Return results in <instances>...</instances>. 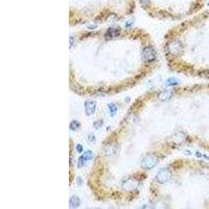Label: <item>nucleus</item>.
Returning <instances> with one entry per match:
<instances>
[{"label":"nucleus","instance_id":"dca6fc26","mask_svg":"<svg viewBox=\"0 0 209 209\" xmlns=\"http://www.w3.org/2000/svg\"><path fill=\"white\" fill-rule=\"evenodd\" d=\"M134 21H135L134 17H131V19H128V20L126 21V23H124V26H126V27H130V26L133 25Z\"/></svg>","mask_w":209,"mask_h":209},{"label":"nucleus","instance_id":"39448f33","mask_svg":"<svg viewBox=\"0 0 209 209\" xmlns=\"http://www.w3.org/2000/svg\"><path fill=\"white\" fill-rule=\"evenodd\" d=\"M85 112L87 115H92L96 110V102L94 100H86L84 104Z\"/></svg>","mask_w":209,"mask_h":209},{"label":"nucleus","instance_id":"2eb2a0df","mask_svg":"<svg viewBox=\"0 0 209 209\" xmlns=\"http://www.w3.org/2000/svg\"><path fill=\"white\" fill-rule=\"evenodd\" d=\"M85 163H86V160L81 156V157L79 158V160H77V167H79V169H82Z\"/></svg>","mask_w":209,"mask_h":209},{"label":"nucleus","instance_id":"9d476101","mask_svg":"<svg viewBox=\"0 0 209 209\" xmlns=\"http://www.w3.org/2000/svg\"><path fill=\"white\" fill-rule=\"evenodd\" d=\"M104 153L106 154L107 156H113L114 154L116 153V146L113 144H110V145H107L106 149H104Z\"/></svg>","mask_w":209,"mask_h":209},{"label":"nucleus","instance_id":"4be33fe9","mask_svg":"<svg viewBox=\"0 0 209 209\" xmlns=\"http://www.w3.org/2000/svg\"><path fill=\"white\" fill-rule=\"evenodd\" d=\"M73 44H74V39H73V37H71L70 38V47L73 46Z\"/></svg>","mask_w":209,"mask_h":209},{"label":"nucleus","instance_id":"9b49d317","mask_svg":"<svg viewBox=\"0 0 209 209\" xmlns=\"http://www.w3.org/2000/svg\"><path fill=\"white\" fill-rule=\"evenodd\" d=\"M79 204H81V200H79L77 196H71L70 198V206L72 207V208H77V207H79Z\"/></svg>","mask_w":209,"mask_h":209},{"label":"nucleus","instance_id":"412c9836","mask_svg":"<svg viewBox=\"0 0 209 209\" xmlns=\"http://www.w3.org/2000/svg\"><path fill=\"white\" fill-rule=\"evenodd\" d=\"M88 139H89L91 142H93L94 140H95V137H94V135L93 134H90L89 136H88Z\"/></svg>","mask_w":209,"mask_h":209},{"label":"nucleus","instance_id":"20e7f679","mask_svg":"<svg viewBox=\"0 0 209 209\" xmlns=\"http://www.w3.org/2000/svg\"><path fill=\"white\" fill-rule=\"evenodd\" d=\"M171 179V171L169 169H162L156 175V181L160 184H164Z\"/></svg>","mask_w":209,"mask_h":209},{"label":"nucleus","instance_id":"f3484780","mask_svg":"<svg viewBox=\"0 0 209 209\" xmlns=\"http://www.w3.org/2000/svg\"><path fill=\"white\" fill-rule=\"evenodd\" d=\"M102 126V120H96V121H94V124H93V127H94V129H96V130H98V129L100 128V127Z\"/></svg>","mask_w":209,"mask_h":209},{"label":"nucleus","instance_id":"ddd939ff","mask_svg":"<svg viewBox=\"0 0 209 209\" xmlns=\"http://www.w3.org/2000/svg\"><path fill=\"white\" fill-rule=\"evenodd\" d=\"M69 128H70V130H72V131H77L81 128V124H79L77 120H71L70 127H69Z\"/></svg>","mask_w":209,"mask_h":209},{"label":"nucleus","instance_id":"0eeeda50","mask_svg":"<svg viewBox=\"0 0 209 209\" xmlns=\"http://www.w3.org/2000/svg\"><path fill=\"white\" fill-rule=\"evenodd\" d=\"M137 184H138V182L136 181L135 179H127L126 181L124 182V184H122V186H124V189L127 190H132V189H135V188L137 187Z\"/></svg>","mask_w":209,"mask_h":209},{"label":"nucleus","instance_id":"4468645a","mask_svg":"<svg viewBox=\"0 0 209 209\" xmlns=\"http://www.w3.org/2000/svg\"><path fill=\"white\" fill-rule=\"evenodd\" d=\"M82 157H83V158L86 160V162H87V161H89V160H91V159H92V157H93V153L88 149V151H86L85 153L82 155Z\"/></svg>","mask_w":209,"mask_h":209},{"label":"nucleus","instance_id":"f8f14e48","mask_svg":"<svg viewBox=\"0 0 209 209\" xmlns=\"http://www.w3.org/2000/svg\"><path fill=\"white\" fill-rule=\"evenodd\" d=\"M179 79H176V77H169L166 82H165V86L166 87H171V86H176V85H179Z\"/></svg>","mask_w":209,"mask_h":209},{"label":"nucleus","instance_id":"aec40b11","mask_svg":"<svg viewBox=\"0 0 209 209\" xmlns=\"http://www.w3.org/2000/svg\"><path fill=\"white\" fill-rule=\"evenodd\" d=\"M87 28H89V29H95V28H97V24H89V25H87Z\"/></svg>","mask_w":209,"mask_h":209},{"label":"nucleus","instance_id":"6ab92c4d","mask_svg":"<svg viewBox=\"0 0 209 209\" xmlns=\"http://www.w3.org/2000/svg\"><path fill=\"white\" fill-rule=\"evenodd\" d=\"M75 149H77V153H83V145L82 144H77V146H75Z\"/></svg>","mask_w":209,"mask_h":209},{"label":"nucleus","instance_id":"f03ea898","mask_svg":"<svg viewBox=\"0 0 209 209\" xmlns=\"http://www.w3.org/2000/svg\"><path fill=\"white\" fill-rule=\"evenodd\" d=\"M141 58L144 62L152 63L157 59V51L154 47L146 46L143 48L142 52H141Z\"/></svg>","mask_w":209,"mask_h":209},{"label":"nucleus","instance_id":"f257e3e1","mask_svg":"<svg viewBox=\"0 0 209 209\" xmlns=\"http://www.w3.org/2000/svg\"><path fill=\"white\" fill-rule=\"evenodd\" d=\"M158 162H159L158 156L155 155V154H147L144 158L141 160L140 165L144 169H152L158 164Z\"/></svg>","mask_w":209,"mask_h":209},{"label":"nucleus","instance_id":"423d86ee","mask_svg":"<svg viewBox=\"0 0 209 209\" xmlns=\"http://www.w3.org/2000/svg\"><path fill=\"white\" fill-rule=\"evenodd\" d=\"M119 28L115 27V26H113V27H110L107 29V32H106V34H104V38L106 39H113V38H116L117 36H119Z\"/></svg>","mask_w":209,"mask_h":209},{"label":"nucleus","instance_id":"6e6552de","mask_svg":"<svg viewBox=\"0 0 209 209\" xmlns=\"http://www.w3.org/2000/svg\"><path fill=\"white\" fill-rule=\"evenodd\" d=\"M173 97V91L171 90H162L158 94V98L161 102H167Z\"/></svg>","mask_w":209,"mask_h":209},{"label":"nucleus","instance_id":"1a4fd4ad","mask_svg":"<svg viewBox=\"0 0 209 209\" xmlns=\"http://www.w3.org/2000/svg\"><path fill=\"white\" fill-rule=\"evenodd\" d=\"M107 108H108V112H109V114L112 116V117L116 115V113H117V111H118L117 104H114V102H110V104H108Z\"/></svg>","mask_w":209,"mask_h":209},{"label":"nucleus","instance_id":"7ed1b4c3","mask_svg":"<svg viewBox=\"0 0 209 209\" xmlns=\"http://www.w3.org/2000/svg\"><path fill=\"white\" fill-rule=\"evenodd\" d=\"M183 44L180 41H173V42H169L166 46V50L169 54H173V56H179V54H183Z\"/></svg>","mask_w":209,"mask_h":209},{"label":"nucleus","instance_id":"a211bd4d","mask_svg":"<svg viewBox=\"0 0 209 209\" xmlns=\"http://www.w3.org/2000/svg\"><path fill=\"white\" fill-rule=\"evenodd\" d=\"M139 2H140V4L142 7H147L149 4V2H151V0H139Z\"/></svg>","mask_w":209,"mask_h":209}]
</instances>
